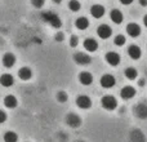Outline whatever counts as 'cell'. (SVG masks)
<instances>
[{"label": "cell", "instance_id": "cell-26", "mask_svg": "<svg viewBox=\"0 0 147 142\" xmlns=\"http://www.w3.org/2000/svg\"><path fill=\"white\" fill-rule=\"evenodd\" d=\"M114 43H115V45H117V47H123L125 44V38L123 35H117L116 38H115Z\"/></svg>", "mask_w": 147, "mask_h": 142}, {"label": "cell", "instance_id": "cell-31", "mask_svg": "<svg viewBox=\"0 0 147 142\" xmlns=\"http://www.w3.org/2000/svg\"><path fill=\"white\" fill-rule=\"evenodd\" d=\"M56 40H58V41H61V40H63V34L62 32H59L58 35L56 36Z\"/></svg>", "mask_w": 147, "mask_h": 142}, {"label": "cell", "instance_id": "cell-23", "mask_svg": "<svg viewBox=\"0 0 147 142\" xmlns=\"http://www.w3.org/2000/svg\"><path fill=\"white\" fill-rule=\"evenodd\" d=\"M137 70L133 69V67H128V69H125V76H127L129 80H134L136 78H137Z\"/></svg>", "mask_w": 147, "mask_h": 142}, {"label": "cell", "instance_id": "cell-4", "mask_svg": "<svg viewBox=\"0 0 147 142\" xmlns=\"http://www.w3.org/2000/svg\"><path fill=\"white\" fill-rule=\"evenodd\" d=\"M76 105H78L80 109H83V110L90 109V106H92V99L89 98L88 96H84V94H81V96H79L78 98H76Z\"/></svg>", "mask_w": 147, "mask_h": 142}, {"label": "cell", "instance_id": "cell-14", "mask_svg": "<svg viewBox=\"0 0 147 142\" xmlns=\"http://www.w3.org/2000/svg\"><path fill=\"white\" fill-rule=\"evenodd\" d=\"M110 18H111V21L114 23L120 25L123 22V20H124V16H123V13L119 9H112L111 13H110Z\"/></svg>", "mask_w": 147, "mask_h": 142}, {"label": "cell", "instance_id": "cell-5", "mask_svg": "<svg viewBox=\"0 0 147 142\" xmlns=\"http://www.w3.org/2000/svg\"><path fill=\"white\" fill-rule=\"evenodd\" d=\"M134 115L140 119H147V105L137 103L134 106Z\"/></svg>", "mask_w": 147, "mask_h": 142}, {"label": "cell", "instance_id": "cell-10", "mask_svg": "<svg viewBox=\"0 0 147 142\" xmlns=\"http://www.w3.org/2000/svg\"><path fill=\"white\" fill-rule=\"evenodd\" d=\"M128 54L132 60H140L141 56H142V51L138 45H130L128 48Z\"/></svg>", "mask_w": 147, "mask_h": 142}, {"label": "cell", "instance_id": "cell-25", "mask_svg": "<svg viewBox=\"0 0 147 142\" xmlns=\"http://www.w3.org/2000/svg\"><path fill=\"white\" fill-rule=\"evenodd\" d=\"M57 99H58L59 102H62V103H63V102H66L67 99H69V96H67L66 92L61 91V92H58V93H57Z\"/></svg>", "mask_w": 147, "mask_h": 142}, {"label": "cell", "instance_id": "cell-27", "mask_svg": "<svg viewBox=\"0 0 147 142\" xmlns=\"http://www.w3.org/2000/svg\"><path fill=\"white\" fill-rule=\"evenodd\" d=\"M31 3H32V5L35 8H41L44 5V3H45V0H31Z\"/></svg>", "mask_w": 147, "mask_h": 142}, {"label": "cell", "instance_id": "cell-2", "mask_svg": "<svg viewBox=\"0 0 147 142\" xmlns=\"http://www.w3.org/2000/svg\"><path fill=\"white\" fill-rule=\"evenodd\" d=\"M101 103H102V107H103L105 110H109V111L115 110L117 106V101L114 96H105L103 98H102Z\"/></svg>", "mask_w": 147, "mask_h": 142}, {"label": "cell", "instance_id": "cell-34", "mask_svg": "<svg viewBox=\"0 0 147 142\" xmlns=\"http://www.w3.org/2000/svg\"><path fill=\"white\" fill-rule=\"evenodd\" d=\"M140 84H141V87H143V84H145V80H143V79H142V80H140Z\"/></svg>", "mask_w": 147, "mask_h": 142}, {"label": "cell", "instance_id": "cell-17", "mask_svg": "<svg viewBox=\"0 0 147 142\" xmlns=\"http://www.w3.org/2000/svg\"><path fill=\"white\" fill-rule=\"evenodd\" d=\"M84 48H85L88 52H94V51H97V48H98V43L92 38L85 39V40H84Z\"/></svg>", "mask_w": 147, "mask_h": 142}, {"label": "cell", "instance_id": "cell-21", "mask_svg": "<svg viewBox=\"0 0 147 142\" xmlns=\"http://www.w3.org/2000/svg\"><path fill=\"white\" fill-rule=\"evenodd\" d=\"M75 26L79 28V30H85V28H88V26H89L88 18H85V17L78 18V20L75 21Z\"/></svg>", "mask_w": 147, "mask_h": 142}, {"label": "cell", "instance_id": "cell-7", "mask_svg": "<svg viewBox=\"0 0 147 142\" xmlns=\"http://www.w3.org/2000/svg\"><path fill=\"white\" fill-rule=\"evenodd\" d=\"M97 34L101 39H109L112 34V30L109 25H101L98 28H97Z\"/></svg>", "mask_w": 147, "mask_h": 142}, {"label": "cell", "instance_id": "cell-16", "mask_svg": "<svg viewBox=\"0 0 147 142\" xmlns=\"http://www.w3.org/2000/svg\"><path fill=\"white\" fill-rule=\"evenodd\" d=\"M90 13L94 18H101V17H103V14H105V8L99 4H96L90 8Z\"/></svg>", "mask_w": 147, "mask_h": 142}, {"label": "cell", "instance_id": "cell-33", "mask_svg": "<svg viewBox=\"0 0 147 142\" xmlns=\"http://www.w3.org/2000/svg\"><path fill=\"white\" fill-rule=\"evenodd\" d=\"M143 23H145V26L147 27V14L145 16V17H143Z\"/></svg>", "mask_w": 147, "mask_h": 142}, {"label": "cell", "instance_id": "cell-8", "mask_svg": "<svg viewBox=\"0 0 147 142\" xmlns=\"http://www.w3.org/2000/svg\"><path fill=\"white\" fill-rule=\"evenodd\" d=\"M115 78L112 75H110V74H106V75H103L101 78V85L103 87V88H112V87L115 85Z\"/></svg>", "mask_w": 147, "mask_h": 142}, {"label": "cell", "instance_id": "cell-29", "mask_svg": "<svg viewBox=\"0 0 147 142\" xmlns=\"http://www.w3.org/2000/svg\"><path fill=\"white\" fill-rule=\"evenodd\" d=\"M5 120H7V114L3 110H0V124H3Z\"/></svg>", "mask_w": 147, "mask_h": 142}, {"label": "cell", "instance_id": "cell-28", "mask_svg": "<svg viewBox=\"0 0 147 142\" xmlns=\"http://www.w3.org/2000/svg\"><path fill=\"white\" fill-rule=\"evenodd\" d=\"M78 43H79V38L78 36H75V35H72L71 39H70V45H71L72 48H75V47L78 45Z\"/></svg>", "mask_w": 147, "mask_h": 142}, {"label": "cell", "instance_id": "cell-32", "mask_svg": "<svg viewBox=\"0 0 147 142\" xmlns=\"http://www.w3.org/2000/svg\"><path fill=\"white\" fill-rule=\"evenodd\" d=\"M140 4L142 7H147V0H140Z\"/></svg>", "mask_w": 147, "mask_h": 142}, {"label": "cell", "instance_id": "cell-20", "mask_svg": "<svg viewBox=\"0 0 147 142\" xmlns=\"http://www.w3.org/2000/svg\"><path fill=\"white\" fill-rule=\"evenodd\" d=\"M17 98H16L14 96H12V94H9V96H7L4 98V105L8 107V109H16L17 107Z\"/></svg>", "mask_w": 147, "mask_h": 142}, {"label": "cell", "instance_id": "cell-18", "mask_svg": "<svg viewBox=\"0 0 147 142\" xmlns=\"http://www.w3.org/2000/svg\"><path fill=\"white\" fill-rule=\"evenodd\" d=\"M13 83H14V79H13V76L10 75V74H4V75H1V78H0V84H1L3 87H5V88L12 87Z\"/></svg>", "mask_w": 147, "mask_h": 142}, {"label": "cell", "instance_id": "cell-12", "mask_svg": "<svg viewBox=\"0 0 147 142\" xmlns=\"http://www.w3.org/2000/svg\"><path fill=\"white\" fill-rule=\"evenodd\" d=\"M127 32L129 34V36H132V38H137V36L141 35V27L137 23H129V25L127 26Z\"/></svg>", "mask_w": 147, "mask_h": 142}, {"label": "cell", "instance_id": "cell-19", "mask_svg": "<svg viewBox=\"0 0 147 142\" xmlns=\"http://www.w3.org/2000/svg\"><path fill=\"white\" fill-rule=\"evenodd\" d=\"M18 76H20L21 80H30L31 76H32V71L28 67H22L18 71Z\"/></svg>", "mask_w": 147, "mask_h": 142}, {"label": "cell", "instance_id": "cell-22", "mask_svg": "<svg viewBox=\"0 0 147 142\" xmlns=\"http://www.w3.org/2000/svg\"><path fill=\"white\" fill-rule=\"evenodd\" d=\"M18 136L14 132H7L4 135V142H17Z\"/></svg>", "mask_w": 147, "mask_h": 142}, {"label": "cell", "instance_id": "cell-13", "mask_svg": "<svg viewBox=\"0 0 147 142\" xmlns=\"http://www.w3.org/2000/svg\"><path fill=\"white\" fill-rule=\"evenodd\" d=\"M79 81H80L83 85H90V84L93 83V76H92L90 72L83 71V72L79 75Z\"/></svg>", "mask_w": 147, "mask_h": 142}, {"label": "cell", "instance_id": "cell-9", "mask_svg": "<svg viewBox=\"0 0 147 142\" xmlns=\"http://www.w3.org/2000/svg\"><path fill=\"white\" fill-rule=\"evenodd\" d=\"M120 96L123 99H132L136 96V89L133 87H124L120 92Z\"/></svg>", "mask_w": 147, "mask_h": 142}, {"label": "cell", "instance_id": "cell-36", "mask_svg": "<svg viewBox=\"0 0 147 142\" xmlns=\"http://www.w3.org/2000/svg\"><path fill=\"white\" fill-rule=\"evenodd\" d=\"M79 142H83V141H79Z\"/></svg>", "mask_w": 147, "mask_h": 142}, {"label": "cell", "instance_id": "cell-1", "mask_svg": "<svg viewBox=\"0 0 147 142\" xmlns=\"http://www.w3.org/2000/svg\"><path fill=\"white\" fill-rule=\"evenodd\" d=\"M41 18H43L45 22L51 23V25L53 26V27H56V28H59V27H61V25H62L59 17L56 14V13H53V12H44V13H41Z\"/></svg>", "mask_w": 147, "mask_h": 142}, {"label": "cell", "instance_id": "cell-30", "mask_svg": "<svg viewBox=\"0 0 147 142\" xmlns=\"http://www.w3.org/2000/svg\"><path fill=\"white\" fill-rule=\"evenodd\" d=\"M120 3L124 4V5H129V4H132L133 3V0H120Z\"/></svg>", "mask_w": 147, "mask_h": 142}, {"label": "cell", "instance_id": "cell-3", "mask_svg": "<svg viewBox=\"0 0 147 142\" xmlns=\"http://www.w3.org/2000/svg\"><path fill=\"white\" fill-rule=\"evenodd\" d=\"M74 61L78 65H81V66H85V65H89L92 62V58L89 54H85L83 52H78V53L74 54Z\"/></svg>", "mask_w": 147, "mask_h": 142}, {"label": "cell", "instance_id": "cell-6", "mask_svg": "<svg viewBox=\"0 0 147 142\" xmlns=\"http://www.w3.org/2000/svg\"><path fill=\"white\" fill-rule=\"evenodd\" d=\"M66 123H67V125H70L71 128H79L81 124V119H80V116L76 114H69L66 118Z\"/></svg>", "mask_w": 147, "mask_h": 142}, {"label": "cell", "instance_id": "cell-15", "mask_svg": "<svg viewBox=\"0 0 147 142\" xmlns=\"http://www.w3.org/2000/svg\"><path fill=\"white\" fill-rule=\"evenodd\" d=\"M14 64H16V57L12 53H5L4 57H3V65L7 69H10V67H13Z\"/></svg>", "mask_w": 147, "mask_h": 142}, {"label": "cell", "instance_id": "cell-35", "mask_svg": "<svg viewBox=\"0 0 147 142\" xmlns=\"http://www.w3.org/2000/svg\"><path fill=\"white\" fill-rule=\"evenodd\" d=\"M53 1H54V3H56V4H59V3H61V1H62V0H53Z\"/></svg>", "mask_w": 147, "mask_h": 142}, {"label": "cell", "instance_id": "cell-24", "mask_svg": "<svg viewBox=\"0 0 147 142\" xmlns=\"http://www.w3.org/2000/svg\"><path fill=\"white\" fill-rule=\"evenodd\" d=\"M80 3L78 1V0H71V1L69 3V8L72 10V12H78V10H80Z\"/></svg>", "mask_w": 147, "mask_h": 142}, {"label": "cell", "instance_id": "cell-11", "mask_svg": "<svg viewBox=\"0 0 147 142\" xmlns=\"http://www.w3.org/2000/svg\"><path fill=\"white\" fill-rule=\"evenodd\" d=\"M106 61L109 62L111 66H117L120 64V56L116 52H109L106 54Z\"/></svg>", "mask_w": 147, "mask_h": 142}]
</instances>
